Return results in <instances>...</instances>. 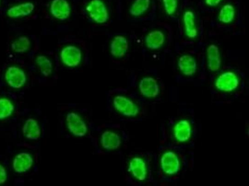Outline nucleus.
<instances>
[{"label":"nucleus","instance_id":"1","mask_svg":"<svg viewBox=\"0 0 249 186\" xmlns=\"http://www.w3.org/2000/svg\"><path fill=\"white\" fill-rule=\"evenodd\" d=\"M86 9L89 17L97 23L103 24L108 19L107 9L102 0H91Z\"/></svg>","mask_w":249,"mask_h":186},{"label":"nucleus","instance_id":"2","mask_svg":"<svg viewBox=\"0 0 249 186\" xmlns=\"http://www.w3.org/2000/svg\"><path fill=\"white\" fill-rule=\"evenodd\" d=\"M239 85V80L234 72L227 71L221 73L216 79L215 87L224 92H231L235 90Z\"/></svg>","mask_w":249,"mask_h":186},{"label":"nucleus","instance_id":"3","mask_svg":"<svg viewBox=\"0 0 249 186\" xmlns=\"http://www.w3.org/2000/svg\"><path fill=\"white\" fill-rule=\"evenodd\" d=\"M113 104L118 112L126 117H135L139 113L137 104L132 100L123 95L115 96L113 100Z\"/></svg>","mask_w":249,"mask_h":186},{"label":"nucleus","instance_id":"4","mask_svg":"<svg viewBox=\"0 0 249 186\" xmlns=\"http://www.w3.org/2000/svg\"><path fill=\"white\" fill-rule=\"evenodd\" d=\"M66 124L69 131L74 136L82 137L88 132V127L84 120L76 113L71 112L66 116Z\"/></svg>","mask_w":249,"mask_h":186},{"label":"nucleus","instance_id":"5","mask_svg":"<svg viewBox=\"0 0 249 186\" xmlns=\"http://www.w3.org/2000/svg\"><path fill=\"white\" fill-rule=\"evenodd\" d=\"M60 56L62 62L65 66L75 67L80 64L82 55L79 48L73 45H69L61 50Z\"/></svg>","mask_w":249,"mask_h":186},{"label":"nucleus","instance_id":"6","mask_svg":"<svg viewBox=\"0 0 249 186\" xmlns=\"http://www.w3.org/2000/svg\"><path fill=\"white\" fill-rule=\"evenodd\" d=\"M160 163L162 171L168 175L177 173L180 168V163L178 155L172 151L163 153L161 156Z\"/></svg>","mask_w":249,"mask_h":186},{"label":"nucleus","instance_id":"7","mask_svg":"<svg viewBox=\"0 0 249 186\" xmlns=\"http://www.w3.org/2000/svg\"><path fill=\"white\" fill-rule=\"evenodd\" d=\"M5 79L7 84L13 88H19L26 83L25 73L16 66L8 68L5 73Z\"/></svg>","mask_w":249,"mask_h":186},{"label":"nucleus","instance_id":"8","mask_svg":"<svg viewBox=\"0 0 249 186\" xmlns=\"http://www.w3.org/2000/svg\"><path fill=\"white\" fill-rule=\"evenodd\" d=\"M140 93L147 98H155L160 93V87L157 81L152 77L142 78L139 84Z\"/></svg>","mask_w":249,"mask_h":186},{"label":"nucleus","instance_id":"9","mask_svg":"<svg viewBox=\"0 0 249 186\" xmlns=\"http://www.w3.org/2000/svg\"><path fill=\"white\" fill-rule=\"evenodd\" d=\"M50 11L52 15L60 20L67 19L71 14V7L67 0H53Z\"/></svg>","mask_w":249,"mask_h":186},{"label":"nucleus","instance_id":"10","mask_svg":"<svg viewBox=\"0 0 249 186\" xmlns=\"http://www.w3.org/2000/svg\"><path fill=\"white\" fill-rule=\"evenodd\" d=\"M128 170L135 178L140 181H143L146 178V165L144 160L140 157H135L131 160Z\"/></svg>","mask_w":249,"mask_h":186},{"label":"nucleus","instance_id":"11","mask_svg":"<svg viewBox=\"0 0 249 186\" xmlns=\"http://www.w3.org/2000/svg\"><path fill=\"white\" fill-rule=\"evenodd\" d=\"M207 66L213 72L218 71L222 64V60L219 49L214 44H210L206 50Z\"/></svg>","mask_w":249,"mask_h":186},{"label":"nucleus","instance_id":"12","mask_svg":"<svg viewBox=\"0 0 249 186\" xmlns=\"http://www.w3.org/2000/svg\"><path fill=\"white\" fill-rule=\"evenodd\" d=\"M177 65L181 73L186 76L194 75L197 70V63L192 55L185 54L181 55L178 60Z\"/></svg>","mask_w":249,"mask_h":186},{"label":"nucleus","instance_id":"13","mask_svg":"<svg viewBox=\"0 0 249 186\" xmlns=\"http://www.w3.org/2000/svg\"><path fill=\"white\" fill-rule=\"evenodd\" d=\"M128 41L122 35L114 36L110 44V52L112 56L116 58L123 57L128 49Z\"/></svg>","mask_w":249,"mask_h":186},{"label":"nucleus","instance_id":"14","mask_svg":"<svg viewBox=\"0 0 249 186\" xmlns=\"http://www.w3.org/2000/svg\"><path fill=\"white\" fill-rule=\"evenodd\" d=\"M192 128L190 123L186 119L178 121L173 128L175 138L178 142H185L191 137Z\"/></svg>","mask_w":249,"mask_h":186},{"label":"nucleus","instance_id":"15","mask_svg":"<svg viewBox=\"0 0 249 186\" xmlns=\"http://www.w3.org/2000/svg\"><path fill=\"white\" fill-rule=\"evenodd\" d=\"M33 159L30 154L22 152L18 154L13 161V168L18 173H22L31 168Z\"/></svg>","mask_w":249,"mask_h":186},{"label":"nucleus","instance_id":"16","mask_svg":"<svg viewBox=\"0 0 249 186\" xmlns=\"http://www.w3.org/2000/svg\"><path fill=\"white\" fill-rule=\"evenodd\" d=\"M182 21L187 37L190 39L195 38L198 34V30L194 13L190 10L185 11L183 14Z\"/></svg>","mask_w":249,"mask_h":186},{"label":"nucleus","instance_id":"17","mask_svg":"<svg viewBox=\"0 0 249 186\" xmlns=\"http://www.w3.org/2000/svg\"><path fill=\"white\" fill-rule=\"evenodd\" d=\"M146 47L152 50L160 48L165 42V35L160 30H155L149 32L145 37Z\"/></svg>","mask_w":249,"mask_h":186},{"label":"nucleus","instance_id":"18","mask_svg":"<svg viewBox=\"0 0 249 186\" xmlns=\"http://www.w3.org/2000/svg\"><path fill=\"white\" fill-rule=\"evenodd\" d=\"M121 139L119 135L116 133L107 130L101 135L100 143L106 150H114L120 147L121 144Z\"/></svg>","mask_w":249,"mask_h":186},{"label":"nucleus","instance_id":"19","mask_svg":"<svg viewBox=\"0 0 249 186\" xmlns=\"http://www.w3.org/2000/svg\"><path fill=\"white\" fill-rule=\"evenodd\" d=\"M22 131L23 135L29 140H37L41 135L39 124L37 121L33 118H29L25 121Z\"/></svg>","mask_w":249,"mask_h":186},{"label":"nucleus","instance_id":"20","mask_svg":"<svg viewBox=\"0 0 249 186\" xmlns=\"http://www.w3.org/2000/svg\"><path fill=\"white\" fill-rule=\"evenodd\" d=\"M34 9L35 5L32 2H26L11 7L7 14L11 18L23 17L31 14Z\"/></svg>","mask_w":249,"mask_h":186},{"label":"nucleus","instance_id":"21","mask_svg":"<svg viewBox=\"0 0 249 186\" xmlns=\"http://www.w3.org/2000/svg\"><path fill=\"white\" fill-rule=\"evenodd\" d=\"M235 11L234 6L230 3L224 5L220 9L218 14V19L224 24L231 23L234 20Z\"/></svg>","mask_w":249,"mask_h":186},{"label":"nucleus","instance_id":"22","mask_svg":"<svg viewBox=\"0 0 249 186\" xmlns=\"http://www.w3.org/2000/svg\"><path fill=\"white\" fill-rule=\"evenodd\" d=\"M150 0H134L129 9V14L134 17L142 15L149 8Z\"/></svg>","mask_w":249,"mask_h":186},{"label":"nucleus","instance_id":"23","mask_svg":"<svg viewBox=\"0 0 249 186\" xmlns=\"http://www.w3.org/2000/svg\"><path fill=\"white\" fill-rule=\"evenodd\" d=\"M36 63L41 73L44 77H48L52 74L53 64L48 57L43 55H38L36 58Z\"/></svg>","mask_w":249,"mask_h":186},{"label":"nucleus","instance_id":"24","mask_svg":"<svg viewBox=\"0 0 249 186\" xmlns=\"http://www.w3.org/2000/svg\"><path fill=\"white\" fill-rule=\"evenodd\" d=\"M31 42L28 37L20 36L14 40L11 44L12 50L18 53H23L29 49Z\"/></svg>","mask_w":249,"mask_h":186},{"label":"nucleus","instance_id":"25","mask_svg":"<svg viewBox=\"0 0 249 186\" xmlns=\"http://www.w3.org/2000/svg\"><path fill=\"white\" fill-rule=\"evenodd\" d=\"M14 110V106L10 100L6 98L0 99V119L10 116Z\"/></svg>","mask_w":249,"mask_h":186},{"label":"nucleus","instance_id":"26","mask_svg":"<svg viewBox=\"0 0 249 186\" xmlns=\"http://www.w3.org/2000/svg\"><path fill=\"white\" fill-rule=\"evenodd\" d=\"M164 11L169 16L173 15L177 11L178 0H162Z\"/></svg>","mask_w":249,"mask_h":186},{"label":"nucleus","instance_id":"27","mask_svg":"<svg viewBox=\"0 0 249 186\" xmlns=\"http://www.w3.org/2000/svg\"><path fill=\"white\" fill-rule=\"evenodd\" d=\"M7 180V173L5 169L0 164V184L4 183Z\"/></svg>","mask_w":249,"mask_h":186},{"label":"nucleus","instance_id":"28","mask_svg":"<svg viewBox=\"0 0 249 186\" xmlns=\"http://www.w3.org/2000/svg\"><path fill=\"white\" fill-rule=\"evenodd\" d=\"M222 0H205V2L209 6L214 7L218 5Z\"/></svg>","mask_w":249,"mask_h":186},{"label":"nucleus","instance_id":"29","mask_svg":"<svg viewBox=\"0 0 249 186\" xmlns=\"http://www.w3.org/2000/svg\"></svg>","mask_w":249,"mask_h":186}]
</instances>
